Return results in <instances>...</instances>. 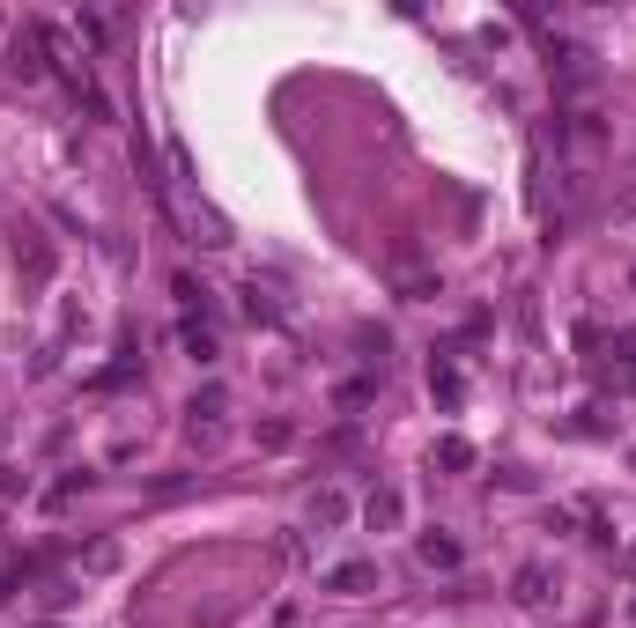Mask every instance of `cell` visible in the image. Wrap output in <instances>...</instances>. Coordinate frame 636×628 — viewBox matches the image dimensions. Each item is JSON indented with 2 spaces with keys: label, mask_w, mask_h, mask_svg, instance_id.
Instances as JSON below:
<instances>
[{
  "label": "cell",
  "mask_w": 636,
  "mask_h": 628,
  "mask_svg": "<svg viewBox=\"0 0 636 628\" xmlns=\"http://www.w3.org/2000/svg\"><path fill=\"white\" fill-rule=\"evenodd\" d=\"M548 584H555L548 569H540V562H526V569H518V577H511V599H518V606H548V599H555Z\"/></svg>",
  "instance_id": "1"
},
{
  "label": "cell",
  "mask_w": 636,
  "mask_h": 628,
  "mask_svg": "<svg viewBox=\"0 0 636 628\" xmlns=\"http://www.w3.org/2000/svg\"><path fill=\"white\" fill-rule=\"evenodd\" d=\"M370 584H378V569H370V562H333L326 569V592H348L355 599V592H370Z\"/></svg>",
  "instance_id": "2"
},
{
  "label": "cell",
  "mask_w": 636,
  "mask_h": 628,
  "mask_svg": "<svg viewBox=\"0 0 636 628\" xmlns=\"http://www.w3.org/2000/svg\"><path fill=\"white\" fill-rule=\"evenodd\" d=\"M400 510H407L400 488H378V496L363 503V518H370V532H392V525H400Z\"/></svg>",
  "instance_id": "3"
},
{
  "label": "cell",
  "mask_w": 636,
  "mask_h": 628,
  "mask_svg": "<svg viewBox=\"0 0 636 628\" xmlns=\"http://www.w3.org/2000/svg\"><path fill=\"white\" fill-rule=\"evenodd\" d=\"M415 555H422L429 569H459V540H452V532H422Z\"/></svg>",
  "instance_id": "4"
},
{
  "label": "cell",
  "mask_w": 636,
  "mask_h": 628,
  "mask_svg": "<svg viewBox=\"0 0 636 628\" xmlns=\"http://www.w3.org/2000/svg\"><path fill=\"white\" fill-rule=\"evenodd\" d=\"M245 318H252V326H282V303L259 289V281H245Z\"/></svg>",
  "instance_id": "5"
},
{
  "label": "cell",
  "mask_w": 636,
  "mask_h": 628,
  "mask_svg": "<svg viewBox=\"0 0 636 628\" xmlns=\"http://www.w3.org/2000/svg\"><path fill=\"white\" fill-rule=\"evenodd\" d=\"M311 525H348V496H341V488L311 496Z\"/></svg>",
  "instance_id": "6"
},
{
  "label": "cell",
  "mask_w": 636,
  "mask_h": 628,
  "mask_svg": "<svg viewBox=\"0 0 636 628\" xmlns=\"http://www.w3.org/2000/svg\"><path fill=\"white\" fill-rule=\"evenodd\" d=\"M185 355H193V363H215V333L200 326V318H185Z\"/></svg>",
  "instance_id": "7"
},
{
  "label": "cell",
  "mask_w": 636,
  "mask_h": 628,
  "mask_svg": "<svg viewBox=\"0 0 636 628\" xmlns=\"http://www.w3.org/2000/svg\"><path fill=\"white\" fill-rule=\"evenodd\" d=\"M437 466L466 473V466H474V444H466V436H444V444H437Z\"/></svg>",
  "instance_id": "8"
},
{
  "label": "cell",
  "mask_w": 636,
  "mask_h": 628,
  "mask_svg": "<svg viewBox=\"0 0 636 628\" xmlns=\"http://www.w3.org/2000/svg\"><path fill=\"white\" fill-rule=\"evenodd\" d=\"M355 348H363V355H370V363H378V370H385V348H392V340H385V326H363V333H355Z\"/></svg>",
  "instance_id": "9"
},
{
  "label": "cell",
  "mask_w": 636,
  "mask_h": 628,
  "mask_svg": "<svg viewBox=\"0 0 636 628\" xmlns=\"http://www.w3.org/2000/svg\"><path fill=\"white\" fill-rule=\"evenodd\" d=\"M193 414H200V422H215V414H222V392H215V385L193 392ZM200 422H193V429H200Z\"/></svg>",
  "instance_id": "10"
}]
</instances>
